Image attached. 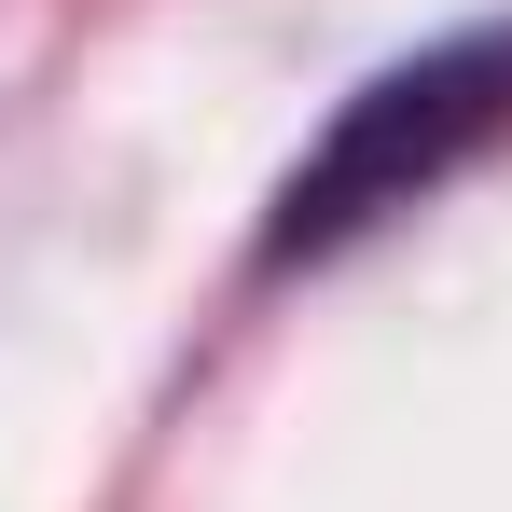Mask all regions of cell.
I'll return each mask as SVG.
<instances>
[{
	"label": "cell",
	"instance_id": "cell-1",
	"mask_svg": "<svg viewBox=\"0 0 512 512\" xmlns=\"http://www.w3.org/2000/svg\"><path fill=\"white\" fill-rule=\"evenodd\" d=\"M485 139H512V28H457V42L388 56V70L319 125V153L277 180L263 263H319V250H346V236H374L388 208H416L429 180H457Z\"/></svg>",
	"mask_w": 512,
	"mask_h": 512
}]
</instances>
